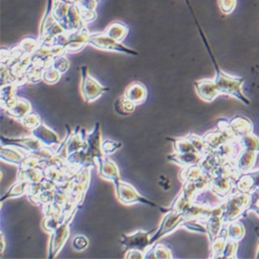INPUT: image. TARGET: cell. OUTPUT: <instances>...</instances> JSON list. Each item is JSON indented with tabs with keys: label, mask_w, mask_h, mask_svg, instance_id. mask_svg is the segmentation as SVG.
Listing matches in <instances>:
<instances>
[{
	"label": "cell",
	"mask_w": 259,
	"mask_h": 259,
	"mask_svg": "<svg viewBox=\"0 0 259 259\" xmlns=\"http://www.w3.org/2000/svg\"><path fill=\"white\" fill-rule=\"evenodd\" d=\"M114 185H115L116 197H117L118 200L121 201L122 203H124V204H132V203H136V202H140V203H143V204H146V205H151V206L157 207L163 214H166L169 210H170V208L163 207V206L159 205L156 202H153L151 200H148V199H146L145 197H143V196H141L140 194H139L133 186L129 185V184L125 183V182L118 181Z\"/></svg>",
	"instance_id": "cell-1"
},
{
	"label": "cell",
	"mask_w": 259,
	"mask_h": 259,
	"mask_svg": "<svg viewBox=\"0 0 259 259\" xmlns=\"http://www.w3.org/2000/svg\"><path fill=\"white\" fill-rule=\"evenodd\" d=\"M88 45L99 50H105V51H114L129 55H138V52L135 51V50L128 48L127 46L122 44V42L115 41L114 38L107 35L105 32H96L89 34Z\"/></svg>",
	"instance_id": "cell-2"
},
{
	"label": "cell",
	"mask_w": 259,
	"mask_h": 259,
	"mask_svg": "<svg viewBox=\"0 0 259 259\" xmlns=\"http://www.w3.org/2000/svg\"><path fill=\"white\" fill-rule=\"evenodd\" d=\"M77 210L78 206L75 207L72 213L66 217L65 220L59 225L54 231L51 232V240H50L49 246V258H54L63 249L69 234V223L73 221Z\"/></svg>",
	"instance_id": "cell-3"
},
{
	"label": "cell",
	"mask_w": 259,
	"mask_h": 259,
	"mask_svg": "<svg viewBox=\"0 0 259 259\" xmlns=\"http://www.w3.org/2000/svg\"><path fill=\"white\" fill-rule=\"evenodd\" d=\"M156 230H137L132 234H123L121 236V240H119V243L124 247L125 252H128L129 250H138L145 253L147 249L153 246L151 242V237L152 233Z\"/></svg>",
	"instance_id": "cell-4"
},
{
	"label": "cell",
	"mask_w": 259,
	"mask_h": 259,
	"mask_svg": "<svg viewBox=\"0 0 259 259\" xmlns=\"http://www.w3.org/2000/svg\"><path fill=\"white\" fill-rule=\"evenodd\" d=\"M244 81V79L240 78H234L229 76L223 72H221L220 69L217 68V76L215 79V83L219 89L220 94H227L230 96H234L237 98L242 99L246 104H248L247 99L244 97L241 86Z\"/></svg>",
	"instance_id": "cell-5"
},
{
	"label": "cell",
	"mask_w": 259,
	"mask_h": 259,
	"mask_svg": "<svg viewBox=\"0 0 259 259\" xmlns=\"http://www.w3.org/2000/svg\"><path fill=\"white\" fill-rule=\"evenodd\" d=\"M80 69L82 77L81 93L86 103H92L96 101V99L101 97L105 92L109 91L108 87L99 84L92 75H89L87 66L83 65Z\"/></svg>",
	"instance_id": "cell-6"
},
{
	"label": "cell",
	"mask_w": 259,
	"mask_h": 259,
	"mask_svg": "<svg viewBox=\"0 0 259 259\" xmlns=\"http://www.w3.org/2000/svg\"><path fill=\"white\" fill-rule=\"evenodd\" d=\"M185 221H186V219L184 218L181 212H178L177 210H174V208L170 207V210L165 214V217L163 218V220L160 224V227L157 229L156 233L152 235L151 237L152 244L154 245L158 240H160L162 236L167 235L168 233H170L173 230H175V229L179 225H182Z\"/></svg>",
	"instance_id": "cell-7"
},
{
	"label": "cell",
	"mask_w": 259,
	"mask_h": 259,
	"mask_svg": "<svg viewBox=\"0 0 259 259\" xmlns=\"http://www.w3.org/2000/svg\"><path fill=\"white\" fill-rule=\"evenodd\" d=\"M86 140V153L89 157V159L94 162L97 163L99 158L103 157V151H102V136H101V124L96 123L95 129L92 133H89L85 137Z\"/></svg>",
	"instance_id": "cell-8"
},
{
	"label": "cell",
	"mask_w": 259,
	"mask_h": 259,
	"mask_svg": "<svg viewBox=\"0 0 259 259\" xmlns=\"http://www.w3.org/2000/svg\"><path fill=\"white\" fill-rule=\"evenodd\" d=\"M3 108H5L6 113L19 121L22 119L29 113L32 112V105L27 99L15 97L8 101L1 102Z\"/></svg>",
	"instance_id": "cell-9"
},
{
	"label": "cell",
	"mask_w": 259,
	"mask_h": 259,
	"mask_svg": "<svg viewBox=\"0 0 259 259\" xmlns=\"http://www.w3.org/2000/svg\"><path fill=\"white\" fill-rule=\"evenodd\" d=\"M248 196L245 194H236L231 196L228 202L226 203L225 212H223L222 220L224 221H231L234 220V218L241 214L242 210L247 205Z\"/></svg>",
	"instance_id": "cell-10"
},
{
	"label": "cell",
	"mask_w": 259,
	"mask_h": 259,
	"mask_svg": "<svg viewBox=\"0 0 259 259\" xmlns=\"http://www.w3.org/2000/svg\"><path fill=\"white\" fill-rule=\"evenodd\" d=\"M97 166L99 176H102L103 178L107 179V181H110L114 184L121 181V174H119L116 164L112 162L109 158H106L104 156L99 158L97 162Z\"/></svg>",
	"instance_id": "cell-11"
},
{
	"label": "cell",
	"mask_w": 259,
	"mask_h": 259,
	"mask_svg": "<svg viewBox=\"0 0 259 259\" xmlns=\"http://www.w3.org/2000/svg\"><path fill=\"white\" fill-rule=\"evenodd\" d=\"M32 132V136L35 137L37 140L46 147L59 145L58 135L44 124H41L35 129H33Z\"/></svg>",
	"instance_id": "cell-12"
},
{
	"label": "cell",
	"mask_w": 259,
	"mask_h": 259,
	"mask_svg": "<svg viewBox=\"0 0 259 259\" xmlns=\"http://www.w3.org/2000/svg\"><path fill=\"white\" fill-rule=\"evenodd\" d=\"M195 87L198 96L206 102H212L220 94L215 80H200L195 82Z\"/></svg>",
	"instance_id": "cell-13"
},
{
	"label": "cell",
	"mask_w": 259,
	"mask_h": 259,
	"mask_svg": "<svg viewBox=\"0 0 259 259\" xmlns=\"http://www.w3.org/2000/svg\"><path fill=\"white\" fill-rule=\"evenodd\" d=\"M124 96L135 105H139L142 104L146 99L147 91L142 83L135 82L128 86Z\"/></svg>",
	"instance_id": "cell-14"
},
{
	"label": "cell",
	"mask_w": 259,
	"mask_h": 259,
	"mask_svg": "<svg viewBox=\"0 0 259 259\" xmlns=\"http://www.w3.org/2000/svg\"><path fill=\"white\" fill-rule=\"evenodd\" d=\"M26 155L22 152H20L17 148H11L6 145V147L2 144L1 146V160L7 163H12L17 166L22 164Z\"/></svg>",
	"instance_id": "cell-15"
},
{
	"label": "cell",
	"mask_w": 259,
	"mask_h": 259,
	"mask_svg": "<svg viewBox=\"0 0 259 259\" xmlns=\"http://www.w3.org/2000/svg\"><path fill=\"white\" fill-rule=\"evenodd\" d=\"M203 155L199 153H187V154H173L171 156H168L167 158L172 162H175L183 166H191L200 162Z\"/></svg>",
	"instance_id": "cell-16"
},
{
	"label": "cell",
	"mask_w": 259,
	"mask_h": 259,
	"mask_svg": "<svg viewBox=\"0 0 259 259\" xmlns=\"http://www.w3.org/2000/svg\"><path fill=\"white\" fill-rule=\"evenodd\" d=\"M104 32L107 35L114 38L115 41L123 42L129 32V28L126 24L122 22H113L106 28Z\"/></svg>",
	"instance_id": "cell-17"
},
{
	"label": "cell",
	"mask_w": 259,
	"mask_h": 259,
	"mask_svg": "<svg viewBox=\"0 0 259 259\" xmlns=\"http://www.w3.org/2000/svg\"><path fill=\"white\" fill-rule=\"evenodd\" d=\"M136 105L128 99L125 96L118 97L114 103V110L117 114L122 116H127L132 114L135 110Z\"/></svg>",
	"instance_id": "cell-18"
},
{
	"label": "cell",
	"mask_w": 259,
	"mask_h": 259,
	"mask_svg": "<svg viewBox=\"0 0 259 259\" xmlns=\"http://www.w3.org/2000/svg\"><path fill=\"white\" fill-rule=\"evenodd\" d=\"M144 258H172V254L168 247L161 244H154L144 253Z\"/></svg>",
	"instance_id": "cell-19"
},
{
	"label": "cell",
	"mask_w": 259,
	"mask_h": 259,
	"mask_svg": "<svg viewBox=\"0 0 259 259\" xmlns=\"http://www.w3.org/2000/svg\"><path fill=\"white\" fill-rule=\"evenodd\" d=\"M29 184L23 181H18L15 185L12 186V188L6 192V194L2 197L1 202H3L5 199L11 198V197H19L23 194H26L27 189H28Z\"/></svg>",
	"instance_id": "cell-20"
},
{
	"label": "cell",
	"mask_w": 259,
	"mask_h": 259,
	"mask_svg": "<svg viewBox=\"0 0 259 259\" xmlns=\"http://www.w3.org/2000/svg\"><path fill=\"white\" fill-rule=\"evenodd\" d=\"M255 152L251 151V149H248L247 152H245L241 157L238 158L237 160V168L238 170L241 171H247L249 168H251L253 163H254V159H255Z\"/></svg>",
	"instance_id": "cell-21"
},
{
	"label": "cell",
	"mask_w": 259,
	"mask_h": 259,
	"mask_svg": "<svg viewBox=\"0 0 259 259\" xmlns=\"http://www.w3.org/2000/svg\"><path fill=\"white\" fill-rule=\"evenodd\" d=\"M39 45H41L39 44V41H36V39L25 38L20 43L18 47L23 52L24 55H29V54H33L35 52V50L39 47Z\"/></svg>",
	"instance_id": "cell-22"
},
{
	"label": "cell",
	"mask_w": 259,
	"mask_h": 259,
	"mask_svg": "<svg viewBox=\"0 0 259 259\" xmlns=\"http://www.w3.org/2000/svg\"><path fill=\"white\" fill-rule=\"evenodd\" d=\"M243 234H244V228L243 225L240 223H232L227 228V236L230 238V240L233 241L240 240V238L243 237Z\"/></svg>",
	"instance_id": "cell-23"
},
{
	"label": "cell",
	"mask_w": 259,
	"mask_h": 259,
	"mask_svg": "<svg viewBox=\"0 0 259 259\" xmlns=\"http://www.w3.org/2000/svg\"><path fill=\"white\" fill-rule=\"evenodd\" d=\"M63 74L57 71L56 68H54L53 66H50L44 69V73H43V80L46 81L47 83L50 84H53L55 82H57L59 79H61V76Z\"/></svg>",
	"instance_id": "cell-24"
},
{
	"label": "cell",
	"mask_w": 259,
	"mask_h": 259,
	"mask_svg": "<svg viewBox=\"0 0 259 259\" xmlns=\"http://www.w3.org/2000/svg\"><path fill=\"white\" fill-rule=\"evenodd\" d=\"M22 124L28 129V130H32L38 127L42 124L41 118L35 113V112H29L23 119H22Z\"/></svg>",
	"instance_id": "cell-25"
},
{
	"label": "cell",
	"mask_w": 259,
	"mask_h": 259,
	"mask_svg": "<svg viewBox=\"0 0 259 259\" xmlns=\"http://www.w3.org/2000/svg\"><path fill=\"white\" fill-rule=\"evenodd\" d=\"M122 147H123V143L115 142L113 140H110V139H106V140L102 141V151L104 155L114 154Z\"/></svg>",
	"instance_id": "cell-26"
},
{
	"label": "cell",
	"mask_w": 259,
	"mask_h": 259,
	"mask_svg": "<svg viewBox=\"0 0 259 259\" xmlns=\"http://www.w3.org/2000/svg\"><path fill=\"white\" fill-rule=\"evenodd\" d=\"M52 66L54 68H56L57 71L61 72L62 74L65 73L67 69H68V66H69V63L67 59L64 56V55H61V56H56L54 57L53 59V64H52Z\"/></svg>",
	"instance_id": "cell-27"
},
{
	"label": "cell",
	"mask_w": 259,
	"mask_h": 259,
	"mask_svg": "<svg viewBox=\"0 0 259 259\" xmlns=\"http://www.w3.org/2000/svg\"><path fill=\"white\" fill-rule=\"evenodd\" d=\"M236 0H218L219 7L225 15L231 14L236 6Z\"/></svg>",
	"instance_id": "cell-28"
},
{
	"label": "cell",
	"mask_w": 259,
	"mask_h": 259,
	"mask_svg": "<svg viewBox=\"0 0 259 259\" xmlns=\"http://www.w3.org/2000/svg\"><path fill=\"white\" fill-rule=\"evenodd\" d=\"M79 7V6H78ZM79 11H80V15L82 18L83 23L86 25L91 22H94L97 19V11L96 9H87V8H82L79 7Z\"/></svg>",
	"instance_id": "cell-29"
},
{
	"label": "cell",
	"mask_w": 259,
	"mask_h": 259,
	"mask_svg": "<svg viewBox=\"0 0 259 259\" xmlns=\"http://www.w3.org/2000/svg\"><path fill=\"white\" fill-rule=\"evenodd\" d=\"M88 240L87 237H85L84 235H77L74 240H73V249L78 252H81V251H84L85 249L88 247Z\"/></svg>",
	"instance_id": "cell-30"
},
{
	"label": "cell",
	"mask_w": 259,
	"mask_h": 259,
	"mask_svg": "<svg viewBox=\"0 0 259 259\" xmlns=\"http://www.w3.org/2000/svg\"><path fill=\"white\" fill-rule=\"evenodd\" d=\"M126 258H144V253L138 250H129Z\"/></svg>",
	"instance_id": "cell-31"
},
{
	"label": "cell",
	"mask_w": 259,
	"mask_h": 259,
	"mask_svg": "<svg viewBox=\"0 0 259 259\" xmlns=\"http://www.w3.org/2000/svg\"><path fill=\"white\" fill-rule=\"evenodd\" d=\"M1 253H3V251H4V236H3V233H1Z\"/></svg>",
	"instance_id": "cell-32"
},
{
	"label": "cell",
	"mask_w": 259,
	"mask_h": 259,
	"mask_svg": "<svg viewBox=\"0 0 259 259\" xmlns=\"http://www.w3.org/2000/svg\"><path fill=\"white\" fill-rule=\"evenodd\" d=\"M97 2H99V1H101V0H97Z\"/></svg>",
	"instance_id": "cell-33"
},
{
	"label": "cell",
	"mask_w": 259,
	"mask_h": 259,
	"mask_svg": "<svg viewBox=\"0 0 259 259\" xmlns=\"http://www.w3.org/2000/svg\"><path fill=\"white\" fill-rule=\"evenodd\" d=\"M186 1H187V2H188V1H189V0H186Z\"/></svg>",
	"instance_id": "cell-34"
}]
</instances>
